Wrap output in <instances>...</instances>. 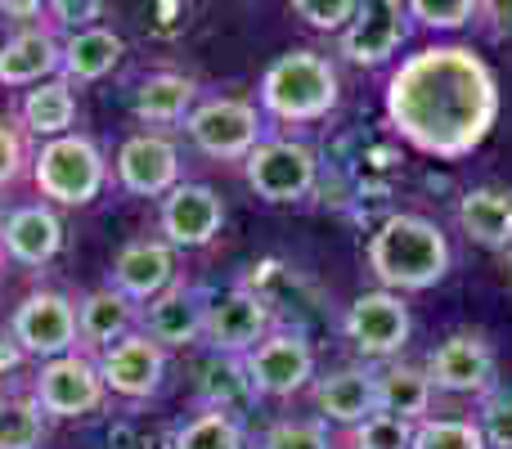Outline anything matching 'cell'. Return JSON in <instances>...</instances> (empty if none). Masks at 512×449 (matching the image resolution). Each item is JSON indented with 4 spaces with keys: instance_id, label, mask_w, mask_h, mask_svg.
I'll return each instance as SVG.
<instances>
[{
    "instance_id": "6da1fadb",
    "label": "cell",
    "mask_w": 512,
    "mask_h": 449,
    "mask_svg": "<svg viewBox=\"0 0 512 449\" xmlns=\"http://www.w3.org/2000/svg\"><path fill=\"white\" fill-rule=\"evenodd\" d=\"M387 122L418 153L459 162L495 131L499 81L468 45H427L391 72Z\"/></svg>"
},
{
    "instance_id": "7a4b0ae2",
    "label": "cell",
    "mask_w": 512,
    "mask_h": 449,
    "mask_svg": "<svg viewBox=\"0 0 512 449\" xmlns=\"http://www.w3.org/2000/svg\"><path fill=\"white\" fill-rule=\"evenodd\" d=\"M373 279L387 292H427L450 274V238L441 234V225H432L427 216L396 212L373 229L369 247H364Z\"/></svg>"
},
{
    "instance_id": "3957f363",
    "label": "cell",
    "mask_w": 512,
    "mask_h": 449,
    "mask_svg": "<svg viewBox=\"0 0 512 449\" xmlns=\"http://www.w3.org/2000/svg\"><path fill=\"white\" fill-rule=\"evenodd\" d=\"M342 81L328 54L319 50H288L265 68L261 77V108L274 122H319L337 108Z\"/></svg>"
},
{
    "instance_id": "277c9868",
    "label": "cell",
    "mask_w": 512,
    "mask_h": 449,
    "mask_svg": "<svg viewBox=\"0 0 512 449\" xmlns=\"http://www.w3.org/2000/svg\"><path fill=\"white\" fill-rule=\"evenodd\" d=\"M32 176L50 203L86 207L104 194L108 162L99 153V144L86 140V135H59V140L41 144V153L32 158Z\"/></svg>"
},
{
    "instance_id": "5b68a950",
    "label": "cell",
    "mask_w": 512,
    "mask_h": 449,
    "mask_svg": "<svg viewBox=\"0 0 512 449\" xmlns=\"http://www.w3.org/2000/svg\"><path fill=\"white\" fill-rule=\"evenodd\" d=\"M185 131L194 140V149L207 153V158H248L261 144V108L239 95H212L203 104H194V113L185 117Z\"/></svg>"
},
{
    "instance_id": "8992f818",
    "label": "cell",
    "mask_w": 512,
    "mask_h": 449,
    "mask_svg": "<svg viewBox=\"0 0 512 449\" xmlns=\"http://www.w3.org/2000/svg\"><path fill=\"white\" fill-rule=\"evenodd\" d=\"M243 176L265 203H301L319 185V158L301 140H261L243 158Z\"/></svg>"
},
{
    "instance_id": "52a82bcc",
    "label": "cell",
    "mask_w": 512,
    "mask_h": 449,
    "mask_svg": "<svg viewBox=\"0 0 512 449\" xmlns=\"http://www.w3.org/2000/svg\"><path fill=\"white\" fill-rule=\"evenodd\" d=\"M274 333V315L270 301L252 288H225L207 301V328L203 342L212 346V355H225V360H243L248 351L265 342Z\"/></svg>"
},
{
    "instance_id": "ba28073f",
    "label": "cell",
    "mask_w": 512,
    "mask_h": 449,
    "mask_svg": "<svg viewBox=\"0 0 512 449\" xmlns=\"http://www.w3.org/2000/svg\"><path fill=\"white\" fill-rule=\"evenodd\" d=\"M346 328V342L364 355V360H396L405 351L409 333H414V319H409V306L400 292H387V288H373V292H360L351 301L342 319Z\"/></svg>"
},
{
    "instance_id": "9c48e42d",
    "label": "cell",
    "mask_w": 512,
    "mask_h": 449,
    "mask_svg": "<svg viewBox=\"0 0 512 449\" xmlns=\"http://www.w3.org/2000/svg\"><path fill=\"white\" fill-rule=\"evenodd\" d=\"M9 337L23 355H41V360H59V355L77 351V306L63 292H27L18 301L14 319H9Z\"/></svg>"
},
{
    "instance_id": "30bf717a",
    "label": "cell",
    "mask_w": 512,
    "mask_h": 449,
    "mask_svg": "<svg viewBox=\"0 0 512 449\" xmlns=\"http://www.w3.org/2000/svg\"><path fill=\"white\" fill-rule=\"evenodd\" d=\"M243 373H248L256 396L288 400L315 378V346L297 328H274L256 351L243 355Z\"/></svg>"
},
{
    "instance_id": "8fae6325",
    "label": "cell",
    "mask_w": 512,
    "mask_h": 449,
    "mask_svg": "<svg viewBox=\"0 0 512 449\" xmlns=\"http://www.w3.org/2000/svg\"><path fill=\"white\" fill-rule=\"evenodd\" d=\"M427 378L445 396H477L486 400L490 391H499V364L495 351L481 333H450L432 355H427Z\"/></svg>"
},
{
    "instance_id": "7c38bea8",
    "label": "cell",
    "mask_w": 512,
    "mask_h": 449,
    "mask_svg": "<svg viewBox=\"0 0 512 449\" xmlns=\"http://www.w3.org/2000/svg\"><path fill=\"white\" fill-rule=\"evenodd\" d=\"M104 396H108V387L99 378V364L77 351L59 355V360H45L32 387V400L50 418H86L104 405Z\"/></svg>"
},
{
    "instance_id": "4fadbf2b",
    "label": "cell",
    "mask_w": 512,
    "mask_h": 449,
    "mask_svg": "<svg viewBox=\"0 0 512 449\" xmlns=\"http://www.w3.org/2000/svg\"><path fill=\"white\" fill-rule=\"evenodd\" d=\"M117 185L135 198H167L180 185V149L158 131H140L117 149Z\"/></svg>"
},
{
    "instance_id": "5bb4252c",
    "label": "cell",
    "mask_w": 512,
    "mask_h": 449,
    "mask_svg": "<svg viewBox=\"0 0 512 449\" xmlns=\"http://www.w3.org/2000/svg\"><path fill=\"white\" fill-rule=\"evenodd\" d=\"M95 364H99L104 387L126 400H149L153 391L162 387V378H167V351L144 333L122 337V342L108 346Z\"/></svg>"
},
{
    "instance_id": "9a60e30c",
    "label": "cell",
    "mask_w": 512,
    "mask_h": 449,
    "mask_svg": "<svg viewBox=\"0 0 512 449\" xmlns=\"http://www.w3.org/2000/svg\"><path fill=\"white\" fill-rule=\"evenodd\" d=\"M409 36V5L400 0H364L355 23L342 32V59L360 68H378L405 45Z\"/></svg>"
},
{
    "instance_id": "2e32d148",
    "label": "cell",
    "mask_w": 512,
    "mask_h": 449,
    "mask_svg": "<svg viewBox=\"0 0 512 449\" xmlns=\"http://www.w3.org/2000/svg\"><path fill=\"white\" fill-rule=\"evenodd\" d=\"M158 225L171 247H185V252L189 247H207L225 225V203L207 185H176L162 198Z\"/></svg>"
},
{
    "instance_id": "e0dca14e",
    "label": "cell",
    "mask_w": 512,
    "mask_h": 449,
    "mask_svg": "<svg viewBox=\"0 0 512 449\" xmlns=\"http://www.w3.org/2000/svg\"><path fill=\"white\" fill-rule=\"evenodd\" d=\"M176 283V247L167 238H135L113 261V288L131 301H153Z\"/></svg>"
},
{
    "instance_id": "ac0fdd59",
    "label": "cell",
    "mask_w": 512,
    "mask_h": 449,
    "mask_svg": "<svg viewBox=\"0 0 512 449\" xmlns=\"http://www.w3.org/2000/svg\"><path fill=\"white\" fill-rule=\"evenodd\" d=\"M207 292L203 288H189V283H171L162 297L149 301L144 310V337L167 351V346H194L203 342V328H207Z\"/></svg>"
},
{
    "instance_id": "d6986e66",
    "label": "cell",
    "mask_w": 512,
    "mask_h": 449,
    "mask_svg": "<svg viewBox=\"0 0 512 449\" xmlns=\"http://www.w3.org/2000/svg\"><path fill=\"white\" fill-rule=\"evenodd\" d=\"M315 409L328 423L342 427H360L364 418L378 414V382L373 369H333L315 382Z\"/></svg>"
},
{
    "instance_id": "ffe728a7",
    "label": "cell",
    "mask_w": 512,
    "mask_h": 449,
    "mask_svg": "<svg viewBox=\"0 0 512 449\" xmlns=\"http://www.w3.org/2000/svg\"><path fill=\"white\" fill-rule=\"evenodd\" d=\"M63 68V45L45 27H23L0 45V86H41Z\"/></svg>"
},
{
    "instance_id": "44dd1931",
    "label": "cell",
    "mask_w": 512,
    "mask_h": 449,
    "mask_svg": "<svg viewBox=\"0 0 512 449\" xmlns=\"http://www.w3.org/2000/svg\"><path fill=\"white\" fill-rule=\"evenodd\" d=\"M0 247L9 252V261L18 265H45L59 256L63 247V221L41 203H27L18 212L5 216V234H0Z\"/></svg>"
},
{
    "instance_id": "7402d4cb",
    "label": "cell",
    "mask_w": 512,
    "mask_h": 449,
    "mask_svg": "<svg viewBox=\"0 0 512 449\" xmlns=\"http://www.w3.org/2000/svg\"><path fill=\"white\" fill-rule=\"evenodd\" d=\"M373 382H378V414L387 418H400V423L418 427L427 414H432V378L427 369L418 364H405V360H391L382 369H373Z\"/></svg>"
},
{
    "instance_id": "603a6c76",
    "label": "cell",
    "mask_w": 512,
    "mask_h": 449,
    "mask_svg": "<svg viewBox=\"0 0 512 449\" xmlns=\"http://www.w3.org/2000/svg\"><path fill=\"white\" fill-rule=\"evenodd\" d=\"M135 319H140V310H135L131 297H122L117 288H95V292H86L77 306V337H81V346L104 355L108 346L131 337Z\"/></svg>"
},
{
    "instance_id": "cb8c5ba5",
    "label": "cell",
    "mask_w": 512,
    "mask_h": 449,
    "mask_svg": "<svg viewBox=\"0 0 512 449\" xmlns=\"http://www.w3.org/2000/svg\"><path fill=\"white\" fill-rule=\"evenodd\" d=\"M459 229L477 247L508 252L512 247V189L481 185L459 198Z\"/></svg>"
},
{
    "instance_id": "d4e9b609",
    "label": "cell",
    "mask_w": 512,
    "mask_h": 449,
    "mask_svg": "<svg viewBox=\"0 0 512 449\" xmlns=\"http://www.w3.org/2000/svg\"><path fill=\"white\" fill-rule=\"evenodd\" d=\"M194 99H198V86L194 77H180V72H153L135 86L131 95V108L140 122L149 126H171V122H185L194 113Z\"/></svg>"
},
{
    "instance_id": "484cf974",
    "label": "cell",
    "mask_w": 512,
    "mask_h": 449,
    "mask_svg": "<svg viewBox=\"0 0 512 449\" xmlns=\"http://www.w3.org/2000/svg\"><path fill=\"white\" fill-rule=\"evenodd\" d=\"M126 54V41L117 32H108V27H86V32H72L68 41H63V81H99L108 77V72L122 63Z\"/></svg>"
},
{
    "instance_id": "4316f807",
    "label": "cell",
    "mask_w": 512,
    "mask_h": 449,
    "mask_svg": "<svg viewBox=\"0 0 512 449\" xmlns=\"http://www.w3.org/2000/svg\"><path fill=\"white\" fill-rule=\"evenodd\" d=\"M18 117H23V131L45 135V140H59V135H68L72 117H77L72 86L63 77H50V81H41V86H32L23 95V108H18Z\"/></svg>"
},
{
    "instance_id": "83f0119b",
    "label": "cell",
    "mask_w": 512,
    "mask_h": 449,
    "mask_svg": "<svg viewBox=\"0 0 512 449\" xmlns=\"http://www.w3.org/2000/svg\"><path fill=\"white\" fill-rule=\"evenodd\" d=\"M198 396H203V409H221V414H234L243 400H252V382L243 373V360H225V355H212V360L198 369Z\"/></svg>"
},
{
    "instance_id": "f1b7e54d",
    "label": "cell",
    "mask_w": 512,
    "mask_h": 449,
    "mask_svg": "<svg viewBox=\"0 0 512 449\" xmlns=\"http://www.w3.org/2000/svg\"><path fill=\"white\" fill-rule=\"evenodd\" d=\"M171 449H248V441H243V427L234 414L198 409V414L171 436Z\"/></svg>"
},
{
    "instance_id": "f546056e",
    "label": "cell",
    "mask_w": 512,
    "mask_h": 449,
    "mask_svg": "<svg viewBox=\"0 0 512 449\" xmlns=\"http://www.w3.org/2000/svg\"><path fill=\"white\" fill-rule=\"evenodd\" d=\"M45 441V414L32 396H5L0 400V449H41Z\"/></svg>"
},
{
    "instance_id": "4dcf8cb0",
    "label": "cell",
    "mask_w": 512,
    "mask_h": 449,
    "mask_svg": "<svg viewBox=\"0 0 512 449\" xmlns=\"http://www.w3.org/2000/svg\"><path fill=\"white\" fill-rule=\"evenodd\" d=\"M414 449H486L472 418H423L414 427Z\"/></svg>"
},
{
    "instance_id": "1f68e13d",
    "label": "cell",
    "mask_w": 512,
    "mask_h": 449,
    "mask_svg": "<svg viewBox=\"0 0 512 449\" xmlns=\"http://www.w3.org/2000/svg\"><path fill=\"white\" fill-rule=\"evenodd\" d=\"M351 449H414V427L400 418L373 414L360 427H351Z\"/></svg>"
},
{
    "instance_id": "d6a6232c",
    "label": "cell",
    "mask_w": 512,
    "mask_h": 449,
    "mask_svg": "<svg viewBox=\"0 0 512 449\" xmlns=\"http://www.w3.org/2000/svg\"><path fill=\"white\" fill-rule=\"evenodd\" d=\"M481 14L477 0H414L409 5V18L432 32H454V27H468L472 18Z\"/></svg>"
},
{
    "instance_id": "836d02e7",
    "label": "cell",
    "mask_w": 512,
    "mask_h": 449,
    "mask_svg": "<svg viewBox=\"0 0 512 449\" xmlns=\"http://www.w3.org/2000/svg\"><path fill=\"white\" fill-rule=\"evenodd\" d=\"M477 427H481L486 449H512V391H490L481 400Z\"/></svg>"
},
{
    "instance_id": "e575fe53",
    "label": "cell",
    "mask_w": 512,
    "mask_h": 449,
    "mask_svg": "<svg viewBox=\"0 0 512 449\" xmlns=\"http://www.w3.org/2000/svg\"><path fill=\"white\" fill-rule=\"evenodd\" d=\"M261 449H333L328 432L319 423H306V418H283L265 432Z\"/></svg>"
},
{
    "instance_id": "d590c367",
    "label": "cell",
    "mask_w": 512,
    "mask_h": 449,
    "mask_svg": "<svg viewBox=\"0 0 512 449\" xmlns=\"http://www.w3.org/2000/svg\"><path fill=\"white\" fill-rule=\"evenodd\" d=\"M292 14L306 18L319 32H346L355 23V14H360V0H297Z\"/></svg>"
},
{
    "instance_id": "8d00e7d4",
    "label": "cell",
    "mask_w": 512,
    "mask_h": 449,
    "mask_svg": "<svg viewBox=\"0 0 512 449\" xmlns=\"http://www.w3.org/2000/svg\"><path fill=\"white\" fill-rule=\"evenodd\" d=\"M27 167V131L14 122H0V189L14 185Z\"/></svg>"
},
{
    "instance_id": "74e56055",
    "label": "cell",
    "mask_w": 512,
    "mask_h": 449,
    "mask_svg": "<svg viewBox=\"0 0 512 449\" xmlns=\"http://www.w3.org/2000/svg\"><path fill=\"white\" fill-rule=\"evenodd\" d=\"M50 14L59 18V23H68V27H77V32H86L90 18L104 14V5H99V0H59V5H50Z\"/></svg>"
},
{
    "instance_id": "f35d334b",
    "label": "cell",
    "mask_w": 512,
    "mask_h": 449,
    "mask_svg": "<svg viewBox=\"0 0 512 449\" xmlns=\"http://www.w3.org/2000/svg\"><path fill=\"white\" fill-rule=\"evenodd\" d=\"M0 14H9V18H41L45 5H41V0H27V5H14V0H5V5H0Z\"/></svg>"
},
{
    "instance_id": "ab89813d",
    "label": "cell",
    "mask_w": 512,
    "mask_h": 449,
    "mask_svg": "<svg viewBox=\"0 0 512 449\" xmlns=\"http://www.w3.org/2000/svg\"><path fill=\"white\" fill-rule=\"evenodd\" d=\"M490 14H499V32L512 27V5H490Z\"/></svg>"
},
{
    "instance_id": "60d3db41",
    "label": "cell",
    "mask_w": 512,
    "mask_h": 449,
    "mask_svg": "<svg viewBox=\"0 0 512 449\" xmlns=\"http://www.w3.org/2000/svg\"><path fill=\"white\" fill-rule=\"evenodd\" d=\"M0 234H5V207H0Z\"/></svg>"
},
{
    "instance_id": "b9f144b4",
    "label": "cell",
    "mask_w": 512,
    "mask_h": 449,
    "mask_svg": "<svg viewBox=\"0 0 512 449\" xmlns=\"http://www.w3.org/2000/svg\"><path fill=\"white\" fill-rule=\"evenodd\" d=\"M508 274H512V247H508Z\"/></svg>"
}]
</instances>
